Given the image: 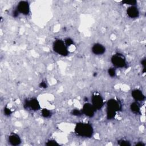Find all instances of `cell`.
Here are the masks:
<instances>
[{"mask_svg": "<svg viewBox=\"0 0 146 146\" xmlns=\"http://www.w3.org/2000/svg\"><path fill=\"white\" fill-rule=\"evenodd\" d=\"M75 134L80 137L84 138H90L94 133V128L92 125L87 123L79 122L77 123L74 128Z\"/></svg>", "mask_w": 146, "mask_h": 146, "instance_id": "1", "label": "cell"}, {"mask_svg": "<svg viewBox=\"0 0 146 146\" xmlns=\"http://www.w3.org/2000/svg\"><path fill=\"white\" fill-rule=\"evenodd\" d=\"M121 105L120 102L115 99L111 98L107 102L106 117L108 120L115 118L117 112L121 110Z\"/></svg>", "mask_w": 146, "mask_h": 146, "instance_id": "2", "label": "cell"}, {"mask_svg": "<svg viewBox=\"0 0 146 146\" xmlns=\"http://www.w3.org/2000/svg\"><path fill=\"white\" fill-rule=\"evenodd\" d=\"M52 49L55 53L63 56H66L69 54L68 47L65 44L64 40L60 39H56L54 40L52 44Z\"/></svg>", "mask_w": 146, "mask_h": 146, "instance_id": "3", "label": "cell"}, {"mask_svg": "<svg viewBox=\"0 0 146 146\" xmlns=\"http://www.w3.org/2000/svg\"><path fill=\"white\" fill-rule=\"evenodd\" d=\"M111 61L113 66L116 68H124L127 66V62L125 56L119 52H116L112 55Z\"/></svg>", "mask_w": 146, "mask_h": 146, "instance_id": "4", "label": "cell"}, {"mask_svg": "<svg viewBox=\"0 0 146 146\" xmlns=\"http://www.w3.org/2000/svg\"><path fill=\"white\" fill-rule=\"evenodd\" d=\"M23 106L25 109L33 111H37L41 108L39 102L35 98L26 99L23 102Z\"/></svg>", "mask_w": 146, "mask_h": 146, "instance_id": "5", "label": "cell"}, {"mask_svg": "<svg viewBox=\"0 0 146 146\" xmlns=\"http://www.w3.org/2000/svg\"><path fill=\"white\" fill-rule=\"evenodd\" d=\"M91 104L96 110H101L104 104V101L102 96L98 92H94L91 95Z\"/></svg>", "mask_w": 146, "mask_h": 146, "instance_id": "6", "label": "cell"}, {"mask_svg": "<svg viewBox=\"0 0 146 146\" xmlns=\"http://www.w3.org/2000/svg\"><path fill=\"white\" fill-rule=\"evenodd\" d=\"M19 14L23 15H28L30 12V7L29 2L26 1H19L16 7Z\"/></svg>", "mask_w": 146, "mask_h": 146, "instance_id": "7", "label": "cell"}, {"mask_svg": "<svg viewBox=\"0 0 146 146\" xmlns=\"http://www.w3.org/2000/svg\"><path fill=\"white\" fill-rule=\"evenodd\" d=\"M83 115H85L86 116L89 117H92L94 116L96 112V110L92 105L91 103H86L83 106L82 109Z\"/></svg>", "mask_w": 146, "mask_h": 146, "instance_id": "8", "label": "cell"}, {"mask_svg": "<svg viewBox=\"0 0 146 146\" xmlns=\"http://www.w3.org/2000/svg\"><path fill=\"white\" fill-rule=\"evenodd\" d=\"M7 141L9 144L13 146L19 145L22 143V140L18 134L11 132L10 133L7 137Z\"/></svg>", "mask_w": 146, "mask_h": 146, "instance_id": "9", "label": "cell"}, {"mask_svg": "<svg viewBox=\"0 0 146 146\" xmlns=\"http://www.w3.org/2000/svg\"><path fill=\"white\" fill-rule=\"evenodd\" d=\"M92 52L96 55H102L106 52V47L99 43L94 44L91 47Z\"/></svg>", "mask_w": 146, "mask_h": 146, "instance_id": "10", "label": "cell"}, {"mask_svg": "<svg viewBox=\"0 0 146 146\" xmlns=\"http://www.w3.org/2000/svg\"><path fill=\"white\" fill-rule=\"evenodd\" d=\"M131 96L135 101L140 102L144 101L145 96L143 92L139 89H134L131 91Z\"/></svg>", "mask_w": 146, "mask_h": 146, "instance_id": "11", "label": "cell"}, {"mask_svg": "<svg viewBox=\"0 0 146 146\" xmlns=\"http://www.w3.org/2000/svg\"><path fill=\"white\" fill-rule=\"evenodd\" d=\"M127 14L130 18L132 19L137 18L139 17L140 13L138 8L136 6H130L127 9Z\"/></svg>", "mask_w": 146, "mask_h": 146, "instance_id": "12", "label": "cell"}, {"mask_svg": "<svg viewBox=\"0 0 146 146\" xmlns=\"http://www.w3.org/2000/svg\"><path fill=\"white\" fill-rule=\"evenodd\" d=\"M130 110L133 113L139 114L140 113V106L137 102H133L130 104Z\"/></svg>", "mask_w": 146, "mask_h": 146, "instance_id": "13", "label": "cell"}, {"mask_svg": "<svg viewBox=\"0 0 146 146\" xmlns=\"http://www.w3.org/2000/svg\"><path fill=\"white\" fill-rule=\"evenodd\" d=\"M41 115L44 118H49L52 115V112L47 108H43L41 110Z\"/></svg>", "mask_w": 146, "mask_h": 146, "instance_id": "14", "label": "cell"}, {"mask_svg": "<svg viewBox=\"0 0 146 146\" xmlns=\"http://www.w3.org/2000/svg\"><path fill=\"white\" fill-rule=\"evenodd\" d=\"M71 114L75 116H80L82 115H83L82 110H80L78 108H75L72 110V111H71Z\"/></svg>", "mask_w": 146, "mask_h": 146, "instance_id": "15", "label": "cell"}, {"mask_svg": "<svg viewBox=\"0 0 146 146\" xmlns=\"http://www.w3.org/2000/svg\"><path fill=\"white\" fill-rule=\"evenodd\" d=\"M45 144L46 145H48V146H56V145H59V144L55 140H54V139H50V140H48Z\"/></svg>", "mask_w": 146, "mask_h": 146, "instance_id": "16", "label": "cell"}, {"mask_svg": "<svg viewBox=\"0 0 146 146\" xmlns=\"http://www.w3.org/2000/svg\"><path fill=\"white\" fill-rule=\"evenodd\" d=\"M118 144L121 146H129L131 145L130 142L125 139H120L117 141Z\"/></svg>", "mask_w": 146, "mask_h": 146, "instance_id": "17", "label": "cell"}, {"mask_svg": "<svg viewBox=\"0 0 146 146\" xmlns=\"http://www.w3.org/2000/svg\"><path fill=\"white\" fill-rule=\"evenodd\" d=\"M108 74L111 78H113L116 75V69L114 67H110L108 69Z\"/></svg>", "mask_w": 146, "mask_h": 146, "instance_id": "18", "label": "cell"}, {"mask_svg": "<svg viewBox=\"0 0 146 146\" xmlns=\"http://www.w3.org/2000/svg\"><path fill=\"white\" fill-rule=\"evenodd\" d=\"M64 42L67 47H68L74 44V40L71 38H68V37H67L64 39Z\"/></svg>", "mask_w": 146, "mask_h": 146, "instance_id": "19", "label": "cell"}, {"mask_svg": "<svg viewBox=\"0 0 146 146\" xmlns=\"http://www.w3.org/2000/svg\"><path fill=\"white\" fill-rule=\"evenodd\" d=\"M122 3L125 5H128L129 6H136L137 3V1L135 0H125V1H123Z\"/></svg>", "mask_w": 146, "mask_h": 146, "instance_id": "20", "label": "cell"}, {"mask_svg": "<svg viewBox=\"0 0 146 146\" xmlns=\"http://www.w3.org/2000/svg\"><path fill=\"white\" fill-rule=\"evenodd\" d=\"M3 112H4V114L6 116H9L11 115L13 111L7 107H5L3 109Z\"/></svg>", "mask_w": 146, "mask_h": 146, "instance_id": "21", "label": "cell"}, {"mask_svg": "<svg viewBox=\"0 0 146 146\" xmlns=\"http://www.w3.org/2000/svg\"><path fill=\"white\" fill-rule=\"evenodd\" d=\"M141 64L143 66V70H142L143 72L145 73V71H146V68H145V67H146V59H145V58H144V59H143L141 60Z\"/></svg>", "mask_w": 146, "mask_h": 146, "instance_id": "22", "label": "cell"}, {"mask_svg": "<svg viewBox=\"0 0 146 146\" xmlns=\"http://www.w3.org/2000/svg\"><path fill=\"white\" fill-rule=\"evenodd\" d=\"M39 87L41 88H46L47 87V84L45 81H42L39 83Z\"/></svg>", "mask_w": 146, "mask_h": 146, "instance_id": "23", "label": "cell"}, {"mask_svg": "<svg viewBox=\"0 0 146 146\" xmlns=\"http://www.w3.org/2000/svg\"><path fill=\"white\" fill-rule=\"evenodd\" d=\"M19 14H20L19 13V12L18 11V10L16 9L15 10H14L13 11V12H12V15H13V17H15V18L17 17Z\"/></svg>", "mask_w": 146, "mask_h": 146, "instance_id": "24", "label": "cell"}, {"mask_svg": "<svg viewBox=\"0 0 146 146\" xmlns=\"http://www.w3.org/2000/svg\"><path fill=\"white\" fill-rule=\"evenodd\" d=\"M136 145H141V146H144V145H145V144H144V143H143L140 142V143H136Z\"/></svg>", "mask_w": 146, "mask_h": 146, "instance_id": "25", "label": "cell"}]
</instances>
